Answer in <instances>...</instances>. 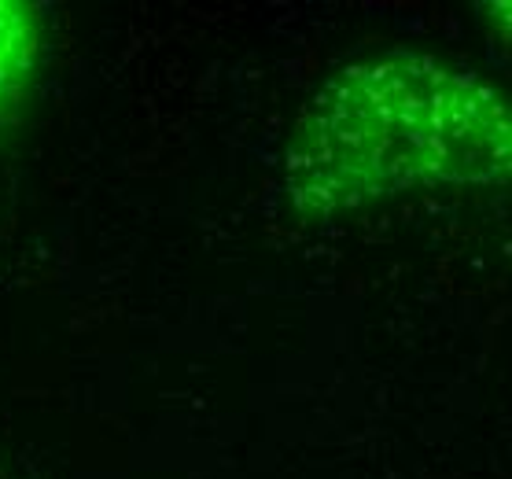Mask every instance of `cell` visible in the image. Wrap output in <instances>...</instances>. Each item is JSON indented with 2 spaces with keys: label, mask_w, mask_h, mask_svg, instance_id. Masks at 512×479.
<instances>
[{
  "label": "cell",
  "mask_w": 512,
  "mask_h": 479,
  "mask_svg": "<svg viewBox=\"0 0 512 479\" xmlns=\"http://www.w3.org/2000/svg\"><path fill=\"white\" fill-rule=\"evenodd\" d=\"M512 174V111L487 74L420 48L336 67L306 96L280 152V199L303 222L435 188H498Z\"/></svg>",
  "instance_id": "cell-1"
},
{
  "label": "cell",
  "mask_w": 512,
  "mask_h": 479,
  "mask_svg": "<svg viewBox=\"0 0 512 479\" xmlns=\"http://www.w3.org/2000/svg\"><path fill=\"white\" fill-rule=\"evenodd\" d=\"M45 56V23L34 4L0 0V126L23 107Z\"/></svg>",
  "instance_id": "cell-2"
}]
</instances>
